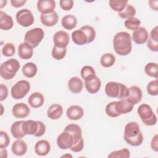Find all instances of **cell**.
I'll list each match as a JSON object with an SVG mask.
<instances>
[{"mask_svg":"<svg viewBox=\"0 0 158 158\" xmlns=\"http://www.w3.org/2000/svg\"><path fill=\"white\" fill-rule=\"evenodd\" d=\"M137 112L141 121L146 125L153 126L156 125L157 118L153 112L151 106L147 104H141L139 106Z\"/></svg>","mask_w":158,"mask_h":158,"instance_id":"277c9868","label":"cell"},{"mask_svg":"<svg viewBox=\"0 0 158 158\" xmlns=\"http://www.w3.org/2000/svg\"><path fill=\"white\" fill-rule=\"evenodd\" d=\"M109 6L110 8L115 11L120 12L122 11L127 4H128V1L127 0H110L109 1Z\"/></svg>","mask_w":158,"mask_h":158,"instance_id":"e575fe53","label":"cell"},{"mask_svg":"<svg viewBox=\"0 0 158 158\" xmlns=\"http://www.w3.org/2000/svg\"><path fill=\"white\" fill-rule=\"evenodd\" d=\"M115 62V57L111 53L104 54L100 59V64L102 67L109 68L114 65Z\"/></svg>","mask_w":158,"mask_h":158,"instance_id":"1f68e13d","label":"cell"},{"mask_svg":"<svg viewBox=\"0 0 158 158\" xmlns=\"http://www.w3.org/2000/svg\"><path fill=\"white\" fill-rule=\"evenodd\" d=\"M35 152L40 156H44L49 154L51 150L50 143L45 139H41L35 145Z\"/></svg>","mask_w":158,"mask_h":158,"instance_id":"e0dca14e","label":"cell"},{"mask_svg":"<svg viewBox=\"0 0 158 158\" xmlns=\"http://www.w3.org/2000/svg\"><path fill=\"white\" fill-rule=\"evenodd\" d=\"M36 6L41 14H48L54 11L56 2L54 0H39Z\"/></svg>","mask_w":158,"mask_h":158,"instance_id":"7c38bea8","label":"cell"},{"mask_svg":"<svg viewBox=\"0 0 158 158\" xmlns=\"http://www.w3.org/2000/svg\"><path fill=\"white\" fill-rule=\"evenodd\" d=\"M125 141L132 146H140L143 141V136L140 131L139 125L135 122L128 123L124 128Z\"/></svg>","mask_w":158,"mask_h":158,"instance_id":"7a4b0ae2","label":"cell"},{"mask_svg":"<svg viewBox=\"0 0 158 158\" xmlns=\"http://www.w3.org/2000/svg\"><path fill=\"white\" fill-rule=\"evenodd\" d=\"M62 106L59 104H53L49 106L47 110V115L51 120H57L62 115Z\"/></svg>","mask_w":158,"mask_h":158,"instance_id":"4316f807","label":"cell"},{"mask_svg":"<svg viewBox=\"0 0 158 158\" xmlns=\"http://www.w3.org/2000/svg\"><path fill=\"white\" fill-rule=\"evenodd\" d=\"M134 107V104L127 98L122 99L116 101L115 109L119 114H126L130 112Z\"/></svg>","mask_w":158,"mask_h":158,"instance_id":"5bb4252c","label":"cell"},{"mask_svg":"<svg viewBox=\"0 0 158 158\" xmlns=\"http://www.w3.org/2000/svg\"><path fill=\"white\" fill-rule=\"evenodd\" d=\"M44 102V98L43 94L40 92L33 93L28 98V102L33 108L41 107Z\"/></svg>","mask_w":158,"mask_h":158,"instance_id":"cb8c5ba5","label":"cell"},{"mask_svg":"<svg viewBox=\"0 0 158 158\" xmlns=\"http://www.w3.org/2000/svg\"><path fill=\"white\" fill-rule=\"evenodd\" d=\"M148 38V32L147 30L143 27H139L132 33V40L138 44L145 43Z\"/></svg>","mask_w":158,"mask_h":158,"instance_id":"4fadbf2b","label":"cell"},{"mask_svg":"<svg viewBox=\"0 0 158 158\" xmlns=\"http://www.w3.org/2000/svg\"><path fill=\"white\" fill-rule=\"evenodd\" d=\"M44 36V33L41 28H34L26 32L24 36V42L34 48L39 45Z\"/></svg>","mask_w":158,"mask_h":158,"instance_id":"5b68a950","label":"cell"},{"mask_svg":"<svg viewBox=\"0 0 158 158\" xmlns=\"http://www.w3.org/2000/svg\"><path fill=\"white\" fill-rule=\"evenodd\" d=\"M68 88L72 93L78 94L83 89V81L78 77H72L68 81Z\"/></svg>","mask_w":158,"mask_h":158,"instance_id":"d4e9b609","label":"cell"},{"mask_svg":"<svg viewBox=\"0 0 158 158\" xmlns=\"http://www.w3.org/2000/svg\"><path fill=\"white\" fill-rule=\"evenodd\" d=\"M22 71L24 76L31 78L36 75L38 67L33 62H27L22 67Z\"/></svg>","mask_w":158,"mask_h":158,"instance_id":"4dcf8cb0","label":"cell"},{"mask_svg":"<svg viewBox=\"0 0 158 158\" xmlns=\"http://www.w3.org/2000/svg\"><path fill=\"white\" fill-rule=\"evenodd\" d=\"M67 53L66 48H62L54 46L51 51L52 57L56 60H61L65 57Z\"/></svg>","mask_w":158,"mask_h":158,"instance_id":"74e56055","label":"cell"},{"mask_svg":"<svg viewBox=\"0 0 158 158\" xmlns=\"http://www.w3.org/2000/svg\"><path fill=\"white\" fill-rule=\"evenodd\" d=\"M8 96V88L6 85L1 83L0 85V101L5 100Z\"/></svg>","mask_w":158,"mask_h":158,"instance_id":"7dc6e473","label":"cell"},{"mask_svg":"<svg viewBox=\"0 0 158 158\" xmlns=\"http://www.w3.org/2000/svg\"><path fill=\"white\" fill-rule=\"evenodd\" d=\"M150 38L156 41H158V27H157V25L154 27L151 30V33H150Z\"/></svg>","mask_w":158,"mask_h":158,"instance_id":"f5cc1de1","label":"cell"},{"mask_svg":"<svg viewBox=\"0 0 158 158\" xmlns=\"http://www.w3.org/2000/svg\"><path fill=\"white\" fill-rule=\"evenodd\" d=\"M73 144V138L68 132L64 131L57 138V144L61 149H70Z\"/></svg>","mask_w":158,"mask_h":158,"instance_id":"9c48e42d","label":"cell"},{"mask_svg":"<svg viewBox=\"0 0 158 158\" xmlns=\"http://www.w3.org/2000/svg\"><path fill=\"white\" fill-rule=\"evenodd\" d=\"M113 47L115 52L120 56H127L132 49L131 38L126 31H120L114 36Z\"/></svg>","mask_w":158,"mask_h":158,"instance_id":"6da1fadb","label":"cell"},{"mask_svg":"<svg viewBox=\"0 0 158 158\" xmlns=\"http://www.w3.org/2000/svg\"><path fill=\"white\" fill-rule=\"evenodd\" d=\"M53 41L54 46L64 48H66L69 43L70 36L66 31L60 30L54 35Z\"/></svg>","mask_w":158,"mask_h":158,"instance_id":"30bf717a","label":"cell"},{"mask_svg":"<svg viewBox=\"0 0 158 158\" xmlns=\"http://www.w3.org/2000/svg\"><path fill=\"white\" fill-rule=\"evenodd\" d=\"M7 4V1H4V0H1L0 1V8L2 9L4 6H6Z\"/></svg>","mask_w":158,"mask_h":158,"instance_id":"11a10c76","label":"cell"},{"mask_svg":"<svg viewBox=\"0 0 158 158\" xmlns=\"http://www.w3.org/2000/svg\"><path fill=\"white\" fill-rule=\"evenodd\" d=\"M84 80L85 89L89 93L95 94L99 91L101 86V81L96 75L89 77Z\"/></svg>","mask_w":158,"mask_h":158,"instance_id":"ba28073f","label":"cell"},{"mask_svg":"<svg viewBox=\"0 0 158 158\" xmlns=\"http://www.w3.org/2000/svg\"><path fill=\"white\" fill-rule=\"evenodd\" d=\"M30 89V83L25 80H19L11 88V96L15 99L23 98Z\"/></svg>","mask_w":158,"mask_h":158,"instance_id":"8992f818","label":"cell"},{"mask_svg":"<svg viewBox=\"0 0 158 158\" xmlns=\"http://www.w3.org/2000/svg\"><path fill=\"white\" fill-rule=\"evenodd\" d=\"M80 29L83 30L86 34L88 39V44L92 43L96 38V31L93 27L89 25H84Z\"/></svg>","mask_w":158,"mask_h":158,"instance_id":"f35d334b","label":"cell"},{"mask_svg":"<svg viewBox=\"0 0 158 158\" xmlns=\"http://www.w3.org/2000/svg\"><path fill=\"white\" fill-rule=\"evenodd\" d=\"M14 26L12 17L2 10L0 11V28L2 30H9Z\"/></svg>","mask_w":158,"mask_h":158,"instance_id":"484cf974","label":"cell"},{"mask_svg":"<svg viewBox=\"0 0 158 158\" xmlns=\"http://www.w3.org/2000/svg\"><path fill=\"white\" fill-rule=\"evenodd\" d=\"M124 25L127 29L134 31L139 27L141 25V21L136 17H130L125 21Z\"/></svg>","mask_w":158,"mask_h":158,"instance_id":"d590c367","label":"cell"},{"mask_svg":"<svg viewBox=\"0 0 158 158\" xmlns=\"http://www.w3.org/2000/svg\"><path fill=\"white\" fill-rule=\"evenodd\" d=\"M128 89V95L127 98L134 105L138 104L141 101L143 96L142 91L140 88L137 86H131Z\"/></svg>","mask_w":158,"mask_h":158,"instance_id":"ac0fdd59","label":"cell"},{"mask_svg":"<svg viewBox=\"0 0 158 158\" xmlns=\"http://www.w3.org/2000/svg\"><path fill=\"white\" fill-rule=\"evenodd\" d=\"M155 2H156V1H152V0L149 1V6H150V7H151V8L152 9H153V10H156V11H157V7H158L157 4H158V3L154 4Z\"/></svg>","mask_w":158,"mask_h":158,"instance_id":"db71d44e","label":"cell"},{"mask_svg":"<svg viewBox=\"0 0 158 158\" xmlns=\"http://www.w3.org/2000/svg\"><path fill=\"white\" fill-rule=\"evenodd\" d=\"M20 65L15 59H10L1 64L0 66V75L6 80L12 79L20 69Z\"/></svg>","mask_w":158,"mask_h":158,"instance_id":"3957f363","label":"cell"},{"mask_svg":"<svg viewBox=\"0 0 158 158\" xmlns=\"http://www.w3.org/2000/svg\"><path fill=\"white\" fill-rule=\"evenodd\" d=\"M80 75L82 78L85 80L89 77H91L92 75H95L96 72L91 66L85 65L81 68L80 71Z\"/></svg>","mask_w":158,"mask_h":158,"instance_id":"7bdbcfd3","label":"cell"},{"mask_svg":"<svg viewBox=\"0 0 158 158\" xmlns=\"http://www.w3.org/2000/svg\"><path fill=\"white\" fill-rule=\"evenodd\" d=\"M136 12L135 8L132 5L127 4L125 9L122 11L118 12V15L120 18L123 19H127L130 17H135Z\"/></svg>","mask_w":158,"mask_h":158,"instance_id":"836d02e7","label":"cell"},{"mask_svg":"<svg viewBox=\"0 0 158 158\" xmlns=\"http://www.w3.org/2000/svg\"><path fill=\"white\" fill-rule=\"evenodd\" d=\"M9 143L10 138L8 134L2 130L0 131V148H6L9 146Z\"/></svg>","mask_w":158,"mask_h":158,"instance_id":"ee69618b","label":"cell"},{"mask_svg":"<svg viewBox=\"0 0 158 158\" xmlns=\"http://www.w3.org/2000/svg\"><path fill=\"white\" fill-rule=\"evenodd\" d=\"M151 147L152 150L156 152L158 151V135L157 134L155 135L152 138L151 142Z\"/></svg>","mask_w":158,"mask_h":158,"instance_id":"f907efd6","label":"cell"},{"mask_svg":"<svg viewBox=\"0 0 158 158\" xmlns=\"http://www.w3.org/2000/svg\"><path fill=\"white\" fill-rule=\"evenodd\" d=\"M58 15L56 12L54 11L48 14H41L40 20L41 22L46 27H53L58 22Z\"/></svg>","mask_w":158,"mask_h":158,"instance_id":"603a6c76","label":"cell"},{"mask_svg":"<svg viewBox=\"0 0 158 158\" xmlns=\"http://www.w3.org/2000/svg\"><path fill=\"white\" fill-rule=\"evenodd\" d=\"M38 129L37 132L34 135V136L36 137H40V136H42L46 131V125L41 121H38Z\"/></svg>","mask_w":158,"mask_h":158,"instance_id":"681fc988","label":"cell"},{"mask_svg":"<svg viewBox=\"0 0 158 158\" xmlns=\"http://www.w3.org/2000/svg\"><path fill=\"white\" fill-rule=\"evenodd\" d=\"M15 52V46L11 43H7L4 45L2 48V54L6 57H11Z\"/></svg>","mask_w":158,"mask_h":158,"instance_id":"60d3db41","label":"cell"},{"mask_svg":"<svg viewBox=\"0 0 158 158\" xmlns=\"http://www.w3.org/2000/svg\"><path fill=\"white\" fill-rule=\"evenodd\" d=\"M66 115L67 118L71 120H78L83 117L84 110L81 107L78 105H73L67 109Z\"/></svg>","mask_w":158,"mask_h":158,"instance_id":"2e32d148","label":"cell"},{"mask_svg":"<svg viewBox=\"0 0 158 158\" xmlns=\"http://www.w3.org/2000/svg\"><path fill=\"white\" fill-rule=\"evenodd\" d=\"M11 149L14 155L22 156L26 154L27 151V145L24 141L17 139L12 143Z\"/></svg>","mask_w":158,"mask_h":158,"instance_id":"ffe728a7","label":"cell"},{"mask_svg":"<svg viewBox=\"0 0 158 158\" xmlns=\"http://www.w3.org/2000/svg\"><path fill=\"white\" fill-rule=\"evenodd\" d=\"M130 157V152L127 148L114 151L108 155L109 158H128Z\"/></svg>","mask_w":158,"mask_h":158,"instance_id":"8d00e7d4","label":"cell"},{"mask_svg":"<svg viewBox=\"0 0 158 158\" xmlns=\"http://www.w3.org/2000/svg\"><path fill=\"white\" fill-rule=\"evenodd\" d=\"M59 6L64 10H70L73 6V1L72 0H60L59 1Z\"/></svg>","mask_w":158,"mask_h":158,"instance_id":"f6af8a7d","label":"cell"},{"mask_svg":"<svg viewBox=\"0 0 158 158\" xmlns=\"http://www.w3.org/2000/svg\"><path fill=\"white\" fill-rule=\"evenodd\" d=\"M1 109H2V112H1V115H2L3 114V109H4V108H3V106H2V104L1 105Z\"/></svg>","mask_w":158,"mask_h":158,"instance_id":"6f0895ef","label":"cell"},{"mask_svg":"<svg viewBox=\"0 0 158 158\" xmlns=\"http://www.w3.org/2000/svg\"><path fill=\"white\" fill-rule=\"evenodd\" d=\"M22 128L23 133L27 135H34L38 131V121L32 120H23L22 125Z\"/></svg>","mask_w":158,"mask_h":158,"instance_id":"44dd1931","label":"cell"},{"mask_svg":"<svg viewBox=\"0 0 158 158\" xmlns=\"http://www.w3.org/2000/svg\"><path fill=\"white\" fill-rule=\"evenodd\" d=\"M64 131L69 133L73 138V144L76 143L78 140L82 138V132L80 127L75 123H70L67 125Z\"/></svg>","mask_w":158,"mask_h":158,"instance_id":"7402d4cb","label":"cell"},{"mask_svg":"<svg viewBox=\"0 0 158 158\" xmlns=\"http://www.w3.org/2000/svg\"><path fill=\"white\" fill-rule=\"evenodd\" d=\"M121 83L115 81L108 82L105 86V93L110 98H118L121 89Z\"/></svg>","mask_w":158,"mask_h":158,"instance_id":"9a60e30c","label":"cell"},{"mask_svg":"<svg viewBox=\"0 0 158 158\" xmlns=\"http://www.w3.org/2000/svg\"><path fill=\"white\" fill-rule=\"evenodd\" d=\"M77 23V19L75 16L69 14L64 16L61 20V25L66 30H70L75 28Z\"/></svg>","mask_w":158,"mask_h":158,"instance_id":"f1b7e54d","label":"cell"},{"mask_svg":"<svg viewBox=\"0 0 158 158\" xmlns=\"http://www.w3.org/2000/svg\"><path fill=\"white\" fill-rule=\"evenodd\" d=\"M72 157V156L70 155V154H65V155H64V156H62V157Z\"/></svg>","mask_w":158,"mask_h":158,"instance_id":"9f6ffc18","label":"cell"},{"mask_svg":"<svg viewBox=\"0 0 158 158\" xmlns=\"http://www.w3.org/2000/svg\"><path fill=\"white\" fill-rule=\"evenodd\" d=\"M16 20L19 25L23 27H28L34 23L32 12L28 9H23L16 13Z\"/></svg>","mask_w":158,"mask_h":158,"instance_id":"52a82bcc","label":"cell"},{"mask_svg":"<svg viewBox=\"0 0 158 158\" xmlns=\"http://www.w3.org/2000/svg\"><path fill=\"white\" fill-rule=\"evenodd\" d=\"M30 112L29 107L25 103H17L12 107V115L17 118H23L28 116Z\"/></svg>","mask_w":158,"mask_h":158,"instance_id":"8fae6325","label":"cell"},{"mask_svg":"<svg viewBox=\"0 0 158 158\" xmlns=\"http://www.w3.org/2000/svg\"><path fill=\"white\" fill-rule=\"evenodd\" d=\"M72 40L77 45H84L88 44V39L85 32L81 29L73 31L72 33Z\"/></svg>","mask_w":158,"mask_h":158,"instance_id":"83f0119b","label":"cell"},{"mask_svg":"<svg viewBox=\"0 0 158 158\" xmlns=\"http://www.w3.org/2000/svg\"><path fill=\"white\" fill-rule=\"evenodd\" d=\"M147 47L151 51L157 52L158 51V41L149 38L147 40Z\"/></svg>","mask_w":158,"mask_h":158,"instance_id":"c3c4849f","label":"cell"},{"mask_svg":"<svg viewBox=\"0 0 158 158\" xmlns=\"http://www.w3.org/2000/svg\"><path fill=\"white\" fill-rule=\"evenodd\" d=\"M33 48L26 43L25 42L22 43L18 46V54L20 58L23 60L30 59L32 57L33 54Z\"/></svg>","mask_w":158,"mask_h":158,"instance_id":"d6986e66","label":"cell"},{"mask_svg":"<svg viewBox=\"0 0 158 158\" xmlns=\"http://www.w3.org/2000/svg\"><path fill=\"white\" fill-rule=\"evenodd\" d=\"M148 93L153 96H156L158 94V81L157 80L151 81L146 87Z\"/></svg>","mask_w":158,"mask_h":158,"instance_id":"b9f144b4","label":"cell"},{"mask_svg":"<svg viewBox=\"0 0 158 158\" xmlns=\"http://www.w3.org/2000/svg\"><path fill=\"white\" fill-rule=\"evenodd\" d=\"M26 0H11L10 4L14 7L19 8L22 7L26 3Z\"/></svg>","mask_w":158,"mask_h":158,"instance_id":"816d5d0a","label":"cell"},{"mask_svg":"<svg viewBox=\"0 0 158 158\" xmlns=\"http://www.w3.org/2000/svg\"><path fill=\"white\" fill-rule=\"evenodd\" d=\"M83 147H84V141H83V138H81L76 143L73 144L70 149L72 151L74 152H79L83 150Z\"/></svg>","mask_w":158,"mask_h":158,"instance_id":"bcb514c9","label":"cell"},{"mask_svg":"<svg viewBox=\"0 0 158 158\" xmlns=\"http://www.w3.org/2000/svg\"><path fill=\"white\" fill-rule=\"evenodd\" d=\"M115 104H116V101H112L107 104L106 107V109H105L106 114L110 117L115 118L120 115V114H119L116 110Z\"/></svg>","mask_w":158,"mask_h":158,"instance_id":"ab89813d","label":"cell"},{"mask_svg":"<svg viewBox=\"0 0 158 158\" xmlns=\"http://www.w3.org/2000/svg\"><path fill=\"white\" fill-rule=\"evenodd\" d=\"M144 72L146 74L151 77L157 79L158 78V65L154 62L148 63L144 67Z\"/></svg>","mask_w":158,"mask_h":158,"instance_id":"d6a6232c","label":"cell"},{"mask_svg":"<svg viewBox=\"0 0 158 158\" xmlns=\"http://www.w3.org/2000/svg\"><path fill=\"white\" fill-rule=\"evenodd\" d=\"M23 120H19L14 122L10 127V133L12 136L16 139H21L25 135L23 133L22 128V125Z\"/></svg>","mask_w":158,"mask_h":158,"instance_id":"f546056e","label":"cell"}]
</instances>
